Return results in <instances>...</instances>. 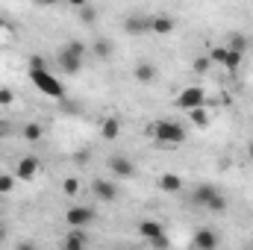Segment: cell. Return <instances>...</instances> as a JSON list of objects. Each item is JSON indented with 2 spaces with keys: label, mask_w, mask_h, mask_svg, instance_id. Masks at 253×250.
<instances>
[{
  "label": "cell",
  "mask_w": 253,
  "mask_h": 250,
  "mask_svg": "<svg viewBox=\"0 0 253 250\" xmlns=\"http://www.w3.org/2000/svg\"><path fill=\"white\" fill-rule=\"evenodd\" d=\"M248 156H251V159H253V141H251V144H248Z\"/></svg>",
  "instance_id": "cell-33"
},
{
  "label": "cell",
  "mask_w": 253,
  "mask_h": 250,
  "mask_svg": "<svg viewBox=\"0 0 253 250\" xmlns=\"http://www.w3.org/2000/svg\"><path fill=\"white\" fill-rule=\"evenodd\" d=\"M191 200H194V206H203V209H209V212H224V209H227L224 194L215 186H209V183H200V186L194 188V191H191Z\"/></svg>",
  "instance_id": "cell-4"
},
{
  "label": "cell",
  "mask_w": 253,
  "mask_h": 250,
  "mask_svg": "<svg viewBox=\"0 0 253 250\" xmlns=\"http://www.w3.org/2000/svg\"><path fill=\"white\" fill-rule=\"evenodd\" d=\"M36 174H39V159L36 156H21V162L15 165V177L30 183V180H36Z\"/></svg>",
  "instance_id": "cell-9"
},
{
  "label": "cell",
  "mask_w": 253,
  "mask_h": 250,
  "mask_svg": "<svg viewBox=\"0 0 253 250\" xmlns=\"http://www.w3.org/2000/svg\"><path fill=\"white\" fill-rule=\"evenodd\" d=\"M150 21H153V15L132 12V15L124 18V33L126 36H147V33H150Z\"/></svg>",
  "instance_id": "cell-7"
},
{
  "label": "cell",
  "mask_w": 253,
  "mask_h": 250,
  "mask_svg": "<svg viewBox=\"0 0 253 250\" xmlns=\"http://www.w3.org/2000/svg\"><path fill=\"white\" fill-rule=\"evenodd\" d=\"M109 171H112V177L129 180V177L135 174V165H132V159H126V156H109Z\"/></svg>",
  "instance_id": "cell-10"
},
{
  "label": "cell",
  "mask_w": 253,
  "mask_h": 250,
  "mask_svg": "<svg viewBox=\"0 0 253 250\" xmlns=\"http://www.w3.org/2000/svg\"><path fill=\"white\" fill-rule=\"evenodd\" d=\"M245 62V53H239V50H230V56H227V62H224V68L227 71H239V65Z\"/></svg>",
  "instance_id": "cell-21"
},
{
  "label": "cell",
  "mask_w": 253,
  "mask_h": 250,
  "mask_svg": "<svg viewBox=\"0 0 253 250\" xmlns=\"http://www.w3.org/2000/svg\"><path fill=\"white\" fill-rule=\"evenodd\" d=\"M227 47H230V50H239V53H248V47H251V39H248V36H242V33H233Z\"/></svg>",
  "instance_id": "cell-18"
},
{
  "label": "cell",
  "mask_w": 253,
  "mask_h": 250,
  "mask_svg": "<svg viewBox=\"0 0 253 250\" xmlns=\"http://www.w3.org/2000/svg\"><path fill=\"white\" fill-rule=\"evenodd\" d=\"M80 15H83V21H85V24H94V9L83 6V9H80Z\"/></svg>",
  "instance_id": "cell-28"
},
{
  "label": "cell",
  "mask_w": 253,
  "mask_h": 250,
  "mask_svg": "<svg viewBox=\"0 0 253 250\" xmlns=\"http://www.w3.org/2000/svg\"><path fill=\"white\" fill-rule=\"evenodd\" d=\"M100 132H103V138H106V141H115V138L121 135V118H103Z\"/></svg>",
  "instance_id": "cell-16"
},
{
  "label": "cell",
  "mask_w": 253,
  "mask_h": 250,
  "mask_svg": "<svg viewBox=\"0 0 253 250\" xmlns=\"http://www.w3.org/2000/svg\"><path fill=\"white\" fill-rule=\"evenodd\" d=\"M147 132L159 141V144H183L186 141V126L177 124V121H168V118H162V121H153V124L147 126Z\"/></svg>",
  "instance_id": "cell-3"
},
{
  "label": "cell",
  "mask_w": 253,
  "mask_h": 250,
  "mask_svg": "<svg viewBox=\"0 0 253 250\" xmlns=\"http://www.w3.org/2000/svg\"><path fill=\"white\" fill-rule=\"evenodd\" d=\"M44 59H42V56H33V59H30V68H44Z\"/></svg>",
  "instance_id": "cell-30"
},
{
  "label": "cell",
  "mask_w": 253,
  "mask_h": 250,
  "mask_svg": "<svg viewBox=\"0 0 253 250\" xmlns=\"http://www.w3.org/2000/svg\"><path fill=\"white\" fill-rule=\"evenodd\" d=\"M174 30H177V21L171 15H153V21H150V33L153 36H171Z\"/></svg>",
  "instance_id": "cell-11"
},
{
  "label": "cell",
  "mask_w": 253,
  "mask_h": 250,
  "mask_svg": "<svg viewBox=\"0 0 253 250\" xmlns=\"http://www.w3.org/2000/svg\"><path fill=\"white\" fill-rule=\"evenodd\" d=\"M227 56H230V47H215V50H212V56H209V59H212V62H227Z\"/></svg>",
  "instance_id": "cell-26"
},
{
  "label": "cell",
  "mask_w": 253,
  "mask_h": 250,
  "mask_svg": "<svg viewBox=\"0 0 253 250\" xmlns=\"http://www.w3.org/2000/svg\"><path fill=\"white\" fill-rule=\"evenodd\" d=\"M42 135H44V126L42 124H36V121L24 124V138H27V141H39Z\"/></svg>",
  "instance_id": "cell-19"
},
{
  "label": "cell",
  "mask_w": 253,
  "mask_h": 250,
  "mask_svg": "<svg viewBox=\"0 0 253 250\" xmlns=\"http://www.w3.org/2000/svg\"><path fill=\"white\" fill-rule=\"evenodd\" d=\"M94 218H97L94 209L85 206V203H74V206L65 212V224H68V227H88Z\"/></svg>",
  "instance_id": "cell-6"
},
{
  "label": "cell",
  "mask_w": 253,
  "mask_h": 250,
  "mask_svg": "<svg viewBox=\"0 0 253 250\" xmlns=\"http://www.w3.org/2000/svg\"><path fill=\"white\" fill-rule=\"evenodd\" d=\"M91 191H94V197L103 200V203H115V200H118V186H115L112 180H94V183H91Z\"/></svg>",
  "instance_id": "cell-8"
},
{
  "label": "cell",
  "mask_w": 253,
  "mask_h": 250,
  "mask_svg": "<svg viewBox=\"0 0 253 250\" xmlns=\"http://www.w3.org/2000/svg\"><path fill=\"white\" fill-rule=\"evenodd\" d=\"M150 248H168V239H165V233H162V236H156V239H150Z\"/></svg>",
  "instance_id": "cell-29"
},
{
  "label": "cell",
  "mask_w": 253,
  "mask_h": 250,
  "mask_svg": "<svg viewBox=\"0 0 253 250\" xmlns=\"http://www.w3.org/2000/svg\"><path fill=\"white\" fill-rule=\"evenodd\" d=\"M68 3H71L74 9H83V6H88V0H68Z\"/></svg>",
  "instance_id": "cell-31"
},
{
  "label": "cell",
  "mask_w": 253,
  "mask_h": 250,
  "mask_svg": "<svg viewBox=\"0 0 253 250\" xmlns=\"http://www.w3.org/2000/svg\"><path fill=\"white\" fill-rule=\"evenodd\" d=\"M159 188H162V191H168V194H174V191H180V188H183V180H180L177 174H162V177H159Z\"/></svg>",
  "instance_id": "cell-17"
},
{
  "label": "cell",
  "mask_w": 253,
  "mask_h": 250,
  "mask_svg": "<svg viewBox=\"0 0 253 250\" xmlns=\"http://www.w3.org/2000/svg\"><path fill=\"white\" fill-rule=\"evenodd\" d=\"M209 68H212V59H209V56H200V59H194V71H197V74H206Z\"/></svg>",
  "instance_id": "cell-27"
},
{
  "label": "cell",
  "mask_w": 253,
  "mask_h": 250,
  "mask_svg": "<svg viewBox=\"0 0 253 250\" xmlns=\"http://www.w3.org/2000/svg\"><path fill=\"white\" fill-rule=\"evenodd\" d=\"M3 239H6V230H3V227H0V242H3Z\"/></svg>",
  "instance_id": "cell-34"
},
{
  "label": "cell",
  "mask_w": 253,
  "mask_h": 250,
  "mask_svg": "<svg viewBox=\"0 0 253 250\" xmlns=\"http://www.w3.org/2000/svg\"><path fill=\"white\" fill-rule=\"evenodd\" d=\"M88 245V236H85V227H71V233H68V239L62 242L65 250H80Z\"/></svg>",
  "instance_id": "cell-14"
},
{
  "label": "cell",
  "mask_w": 253,
  "mask_h": 250,
  "mask_svg": "<svg viewBox=\"0 0 253 250\" xmlns=\"http://www.w3.org/2000/svg\"><path fill=\"white\" fill-rule=\"evenodd\" d=\"M30 80H33V85H36L42 94L56 97V100H62V97H65L62 80H59L53 71H47V65H44V68H30Z\"/></svg>",
  "instance_id": "cell-2"
},
{
  "label": "cell",
  "mask_w": 253,
  "mask_h": 250,
  "mask_svg": "<svg viewBox=\"0 0 253 250\" xmlns=\"http://www.w3.org/2000/svg\"><path fill=\"white\" fill-rule=\"evenodd\" d=\"M15 183H18L15 174H0V194H9L15 188Z\"/></svg>",
  "instance_id": "cell-22"
},
{
  "label": "cell",
  "mask_w": 253,
  "mask_h": 250,
  "mask_svg": "<svg viewBox=\"0 0 253 250\" xmlns=\"http://www.w3.org/2000/svg\"><path fill=\"white\" fill-rule=\"evenodd\" d=\"M165 233V227L159 224V221H141L138 224V236L144 239V242H150V239H156V236H162Z\"/></svg>",
  "instance_id": "cell-15"
},
{
  "label": "cell",
  "mask_w": 253,
  "mask_h": 250,
  "mask_svg": "<svg viewBox=\"0 0 253 250\" xmlns=\"http://www.w3.org/2000/svg\"><path fill=\"white\" fill-rule=\"evenodd\" d=\"M132 74H135V80L138 83H144V85H150L156 77H159V71H156V65L147 62V59H141V62H135V68H132Z\"/></svg>",
  "instance_id": "cell-12"
},
{
  "label": "cell",
  "mask_w": 253,
  "mask_h": 250,
  "mask_svg": "<svg viewBox=\"0 0 253 250\" xmlns=\"http://www.w3.org/2000/svg\"><path fill=\"white\" fill-rule=\"evenodd\" d=\"M12 103H15V91L9 85H3L0 88V106H12Z\"/></svg>",
  "instance_id": "cell-24"
},
{
  "label": "cell",
  "mask_w": 253,
  "mask_h": 250,
  "mask_svg": "<svg viewBox=\"0 0 253 250\" xmlns=\"http://www.w3.org/2000/svg\"><path fill=\"white\" fill-rule=\"evenodd\" d=\"M83 65H85V44H83V42H68L62 50L56 53V68H59L62 74H68V77L80 74Z\"/></svg>",
  "instance_id": "cell-1"
},
{
  "label": "cell",
  "mask_w": 253,
  "mask_h": 250,
  "mask_svg": "<svg viewBox=\"0 0 253 250\" xmlns=\"http://www.w3.org/2000/svg\"><path fill=\"white\" fill-rule=\"evenodd\" d=\"M62 191L68 197H77V194H80V180H77V177H68L62 183Z\"/></svg>",
  "instance_id": "cell-23"
},
{
  "label": "cell",
  "mask_w": 253,
  "mask_h": 250,
  "mask_svg": "<svg viewBox=\"0 0 253 250\" xmlns=\"http://www.w3.org/2000/svg\"><path fill=\"white\" fill-rule=\"evenodd\" d=\"M203 103H206L203 85H186V88L174 97V106L183 109V112H191V109H197V106H203Z\"/></svg>",
  "instance_id": "cell-5"
},
{
  "label": "cell",
  "mask_w": 253,
  "mask_h": 250,
  "mask_svg": "<svg viewBox=\"0 0 253 250\" xmlns=\"http://www.w3.org/2000/svg\"><path fill=\"white\" fill-rule=\"evenodd\" d=\"M218 233H212V230H197L194 233V239H191V245L197 250H212V248H218Z\"/></svg>",
  "instance_id": "cell-13"
},
{
  "label": "cell",
  "mask_w": 253,
  "mask_h": 250,
  "mask_svg": "<svg viewBox=\"0 0 253 250\" xmlns=\"http://www.w3.org/2000/svg\"><path fill=\"white\" fill-rule=\"evenodd\" d=\"M3 27H6V21H3V18H0V30H3Z\"/></svg>",
  "instance_id": "cell-36"
},
{
  "label": "cell",
  "mask_w": 253,
  "mask_h": 250,
  "mask_svg": "<svg viewBox=\"0 0 253 250\" xmlns=\"http://www.w3.org/2000/svg\"><path fill=\"white\" fill-rule=\"evenodd\" d=\"M109 53H112V44H109V42H97V44H94V56H100V59H106Z\"/></svg>",
  "instance_id": "cell-25"
},
{
  "label": "cell",
  "mask_w": 253,
  "mask_h": 250,
  "mask_svg": "<svg viewBox=\"0 0 253 250\" xmlns=\"http://www.w3.org/2000/svg\"><path fill=\"white\" fill-rule=\"evenodd\" d=\"M189 118H191V124H194V126H209V112H206L203 106L191 109V112H189Z\"/></svg>",
  "instance_id": "cell-20"
},
{
  "label": "cell",
  "mask_w": 253,
  "mask_h": 250,
  "mask_svg": "<svg viewBox=\"0 0 253 250\" xmlns=\"http://www.w3.org/2000/svg\"><path fill=\"white\" fill-rule=\"evenodd\" d=\"M33 3H36V6H56L59 0H33Z\"/></svg>",
  "instance_id": "cell-32"
},
{
  "label": "cell",
  "mask_w": 253,
  "mask_h": 250,
  "mask_svg": "<svg viewBox=\"0 0 253 250\" xmlns=\"http://www.w3.org/2000/svg\"><path fill=\"white\" fill-rule=\"evenodd\" d=\"M3 135H6V129H3V124H0V141H3Z\"/></svg>",
  "instance_id": "cell-35"
}]
</instances>
